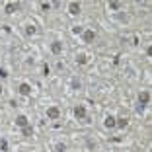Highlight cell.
Segmentation results:
<instances>
[{
    "mask_svg": "<svg viewBox=\"0 0 152 152\" xmlns=\"http://www.w3.org/2000/svg\"><path fill=\"white\" fill-rule=\"evenodd\" d=\"M47 117H49V119H58V117H61V109L58 107H55V105H51V107H47Z\"/></svg>",
    "mask_w": 152,
    "mask_h": 152,
    "instance_id": "2",
    "label": "cell"
},
{
    "mask_svg": "<svg viewBox=\"0 0 152 152\" xmlns=\"http://www.w3.org/2000/svg\"><path fill=\"white\" fill-rule=\"evenodd\" d=\"M22 134H23V137H31V134H33V129H31V125L23 127V129H22Z\"/></svg>",
    "mask_w": 152,
    "mask_h": 152,
    "instance_id": "14",
    "label": "cell"
},
{
    "mask_svg": "<svg viewBox=\"0 0 152 152\" xmlns=\"http://www.w3.org/2000/svg\"><path fill=\"white\" fill-rule=\"evenodd\" d=\"M121 8H123L121 2H109V10H115V12H117V10H121Z\"/></svg>",
    "mask_w": 152,
    "mask_h": 152,
    "instance_id": "16",
    "label": "cell"
},
{
    "mask_svg": "<svg viewBox=\"0 0 152 152\" xmlns=\"http://www.w3.org/2000/svg\"><path fill=\"white\" fill-rule=\"evenodd\" d=\"M55 150H57V152H66V144H64V142H57V144H55Z\"/></svg>",
    "mask_w": 152,
    "mask_h": 152,
    "instance_id": "15",
    "label": "cell"
},
{
    "mask_svg": "<svg viewBox=\"0 0 152 152\" xmlns=\"http://www.w3.org/2000/svg\"><path fill=\"white\" fill-rule=\"evenodd\" d=\"M16 125L23 129V127H27V125H29V119H27L26 115H18V117H16Z\"/></svg>",
    "mask_w": 152,
    "mask_h": 152,
    "instance_id": "9",
    "label": "cell"
},
{
    "mask_svg": "<svg viewBox=\"0 0 152 152\" xmlns=\"http://www.w3.org/2000/svg\"><path fill=\"white\" fill-rule=\"evenodd\" d=\"M49 72H51V70H49V64H43V74L47 76V74H49Z\"/></svg>",
    "mask_w": 152,
    "mask_h": 152,
    "instance_id": "22",
    "label": "cell"
},
{
    "mask_svg": "<svg viewBox=\"0 0 152 152\" xmlns=\"http://www.w3.org/2000/svg\"><path fill=\"white\" fill-rule=\"evenodd\" d=\"M72 33H74V35H82V33H84V27L82 26H74L72 27Z\"/></svg>",
    "mask_w": 152,
    "mask_h": 152,
    "instance_id": "17",
    "label": "cell"
},
{
    "mask_svg": "<svg viewBox=\"0 0 152 152\" xmlns=\"http://www.w3.org/2000/svg\"><path fill=\"white\" fill-rule=\"evenodd\" d=\"M76 64H88V55H84V53L76 55Z\"/></svg>",
    "mask_w": 152,
    "mask_h": 152,
    "instance_id": "11",
    "label": "cell"
},
{
    "mask_svg": "<svg viewBox=\"0 0 152 152\" xmlns=\"http://www.w3.org/2000/svg\"><path fill=\"white\" fill-rule=\"evenodd\" d=\"M127 123H129V121H127L125 117H119V119H115V127H119V129H125Z\"/></svg>",
    "mask_w": 152,
    "mask_h": 152,
    "instance_id": "12",
    "label": "cell"
},
{
    "mask_svg": "<svg viewBox=\"0 0 152 152\" xmlns=\"http://www.w3.org/2000/svg\"><path fill=\"white\" fill-rule=\"evenodd\" d=\"M134 111H137V113H139V115H140V113L144 111V107H142V105H137V109H134Z\"/></svg>",
    "mask_w": 152,
    "mask_h": 152,
    "instance_id": "23",
    "label": "cell"
},
{
    "mask_svg": "<svg viewBox=\"0 0 152 152\" xmlns=\"http://www.w3.org/2000/svg\"><path fill=\"white\" fill-rule=\"evenodd\" d=\"M18 8H20V4H14V2H8V4L4 6V12H6V14H14V12H16Z\"/></svg>",
    "mask_w": 152,
    "mask_h": 152,
    "instance_id": "10",
    "label": "cell"
},
{
    "mask_svg": "<svg viewBox=\"0 0 152 152\" xmlns=\"http://www.w3.org/2000/svg\"><path fill=\"white\" fill-rule=\"evenodd\" d=\"M103 127H105V129H115V117L107 115L105 119H103Z\"/></svg>",
    "mask_w": 152,
    "mask_h": 152,
    "instance_id": "8",
    "label": "cell"
},
{
    "mask_svg": "<svg viewBox=\"0 0 152 152\" xmlns=\"http://www.w3.org/2000/svg\"><path fill=\"white\" fill-rule=\"evenodd\" d=\"M74 117L76 119H86V107L84 105H76L74 107Z\"/></svg>",
    "mask_w": 152,
    "mask_h": 152,
    "instance_id": "5",
    "label": "cell"
},
{
    "mask_svg": "<svg viewBox=\"0 0 152 152\" xmlns=\"http://www.w3.org/2000/svg\"><path fill=\"white\" fill-rule=\"evenodd\" d=\"M51 53L53 55H61L63 53V43H61V41H53V43H51Z\"/></svg>",
    "mask_w": 152,
    "mask_h": 152,
    "instance_id": "6",
    "label": "cell"
},
{
    "mask_svg": "<svg viewBox=\"0 0 152 152\" xmlns=\"http://www.w3.org/2000/svg\"><path fill=\"white\" fill-rule=\"evenodd\" d=\"M35 33H37V27L33 26V23L26 26V35H29V37H31V35H35Z\"/></svg>",
    "mask_w": 152,
    "mask_h": 152,
    "instance_id": "13",
    "label": "cell"
},
{
    "mask_svg": "<svg viewBox=\"0 0 152 152\" xmlns=\"http://www.w3.org/2000/svg\"><path fill=\"white\" fill-rule=\"evenodd\" d=\"M0 150H2V152H8V140L0 139Z\"/></svg>",
    "mask_w": 152,
    "mask_h": 152,
    "instance_id": "19",
    "label": "cell"
},
{
    "mask_svg": "<svg viewBox=\"0 0 152 152\" xmlns=\"http://www.w3.org/2000/svg\"><path fill=\"white\" fill-rule=\"evenodd\" d=\"M70 86H72V90H80V88H82V84H80V80H76V78H74V80H72V82H70Z\"/></svg>",
    "mask_w": 152,
    "mask_h": 152,
    "instance_id": "20",
    "label": "cell"
},
{
    "mask_svg": "<svg viewBox=\"0 0 152 152\" xmlns=\"http://www.w3.org/2000/svg\"><path fill=\"white\" fill-rule=\"evenodd\" d=\"M39 8H41V12H49L51 10V2H41Z\"/></svg>",
    "mask_w": 152,
    "mask_h": 152,
    "instance_id": "18",
    "label": "cell"
},
{
    "mask_svg": "<svg viewBox=\"0 0 152 152\" xmlns=\"http://www.w3.org/2000/svg\"><path fill=\"white\" fill-rule=\"evenodd\" d=\"M18 92L22 96H29V94H31V86L27 84V82H22V84H20V88H18Z\"/></svg>",
    "mask_w": 152,
    "mask_h": 152,
    "instance_id": "7",
    "label": "cell"
},
{
    "mask_svg": "<svg viewBox=\"0 0 152 152\" xmlns=\"http://www.w3.org/2000/svg\"><path fill=\"white\" fill-rule=\"evenodd\" d=\"M82 39H84L86 43H92V41L96 39V31H94V29H84V33H82Z\"/></svg>",
    "mask_w": 152,
    "mask_h": 152,
    "instance_id": "3",
    "label": "cell"
},
{
    "mask_svg": "<svg viewBox=\"0 0 152 152\" xmlns=\"http://www.w3.org/2000/svg\"><path fill=\"white\" fill-rule=\"evenodd\" d=\"M0 78H8V70L4 66H0Z\"/></svg>",
    "mask_w": 152,
    "mask_h": 152,
    "instance_id": "21",
    "label": "cell"
},
{
    "mask_svg": "<svg viewBox=\"0 0 152 152\" xmlns=\"http://www.w3.org/2000/svg\"><path fill=\"white\" fill-rule=\"evenodd\" d=\"M2 90H4V88H2V86H0V94H2Z\"/></svg>",
    "mask_w": 152,
    "mask_h": 152,
    "instance_id": "24",
    "label": "cell"
},
{
    "mask_svg": "<svg viewBox=\"0 0 152 152\" xmlns=\"http://www.w3.org/2000/svg\"><path fill=\"white\" fill-rule=\"evenodd\" d=\"M80 10H82V6L78 4V2H70V4H68V14H72V16H78Z\"/></svg>",
    "mask_w": 152,
    "mask_h": 152,
    "instance_id": "4",
    "label": "cell"
},
{
    "mask_svg": "<svg viewBox=\"0 0 152 152\" xmlns=\"http://www.w3.org/2000/svg\"><path fill=\"white\" fill-rule=\"evenodd\" d=\"M148 103H150V92H146V90H142V92H139V105H142V107H146Z\"/></svg>",
    "mask_w": 152,
    "mask_h": 152,
    "instance_id": "1",
    "label": "cell"
}]
</instances>
